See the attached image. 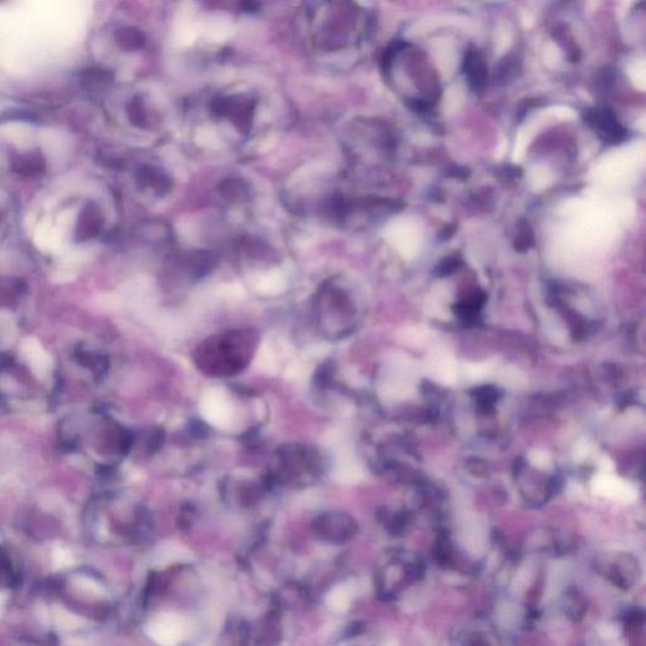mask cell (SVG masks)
Listing matches in <instances>:
<instances>
[{"label":"cell","instance_id":"2","mask_svg":"<svg viewBox=\"0 0 646 646\" xmlns=\"http://www.w3.org/2000/svg\"><path fill=\"white\" fill-rule=\"evenodd\" d=\"M644 166L645 144L635 143L614 150L598 160L590 172V179L600 187H621L635 181Z\"/></svg>","mask_w":646,"mask_h":646},{"label":"cell","instance_id":"12","mask_svg":"<svg viewBox=\"0 0 646 646\" xmlns=\"http://www.w3.org/2000/svg\"><path fill=\"white\" fill-rule=\"evenodd\" d=\"M463 70L472 86L484 85V82L486 80V66H485L484 57L479 51H468L465 62H463Z\"/></svg>","mask_w":646,"mask_h":646},{"label":"cell","instance_id":"1","mask_svg":"<svg viewBox=\"0 0 646 646\" xmlns=\"http://www.w3.org/2000/svg\"><path fill=\"white\" fill-rule=\"evenodd\" d=\"M57 212L56 228L62 241L72 247H86L98 240L105 231L103 206L95 198L76 196L66 201Z\"/></svg>","mask_w":646,"mask_h":646},{"label":"cell","instance_id":"13","mask_svg":"<svg viewBox=\"0 0 646 646\" xmlns=\"http://www.w3.org/2000/svg\"><path fill=\"white\" fill-rule=\"evenodd\" d=\"M201 32L205 33V37L209 41L222 42L230 37L233 32V27L228 17L214 15L212 18L206 22V25L201 27Z\"/></svg>","mask_w":646,"mask_h":646},{"label":"cell","instance_id":"3","mask_svg":"<svg viewBox=\"0 0 646 646\" xmlns=\"http://www.w3.org/2000/svg\"><path fill=\"white\" fill-rule=\"evenodd\" d=\"M254 328H233L206 340L198 355L206 363H239L250 356L258 345Z\"/></svg>","mask_w":646,"mask_h":646},{"label":"cell","instance_id":"6","mask_svg":"<svg viewBox=\"0 0 646 646\" xmlns=\"http://www.w3.org/2000/svg\"><path fill=\"white\" fill-rule=\"evenodd\" d=\"M185 630V622L179 615L167 614L149 622L147 634L160 645H177L183 640Z\"/></svg>","mask_w":646,"mask_h":646},{"label":"cell","instance_id":"17","mask_svg":"<svg viewBox=\"0 0 646 646\" xmlns=\"http://www.w3.org/2000/svg\"><path fill=\"white\" fill-rule=\"evenodd\" d=\"M327 605L330 609L341 611L347 605V596L342 588H335L327 595Z\"/></svg>","mask_w":646,"mask_h":646},{"label":"cell","instance_id":"5","mask_svg":"<svg viewBox=\"0 0 646 646\" xmlns=\"http://www.w3.org/2000/svg\"><path fill=\"white\" fill-rule=\"evenodd\" d=\"M598 571L622 590L633 587L639 576L638 562L628 554H612L598 564Z\"/></svg>","mask_w":646,"mask_h":646},{"label":"cell","instance_id":"19","mask_svg":"<svg viewBox=\"0 0 646 646\" xmlns=\"http://www.w3.org/2000/svg\"><path fill=\"white\" fill-rule=\"evenodd\" d=\"M53 558H55V563L57 566L66 567L71 563L70 555L67 553H65V550H62V549L56 550Z\"/></svg>","mask_w":646,"mask_h":646},{"label":"cell","instance_id":"10","mask_svg":"<svg viewBox=\"0 0 646 646\" xmlns=\"http://www.w3.org/2000/svg\"><path fill=\"white\" fill-rule=\"evenodd\" d=\"M136 181L141 187L153 191L155 195H166L171 188V181L166 173L153 166L141 167L136 172Z\"/></svg>","mask_w":646,"mask_h":646},{"label":"cell","instance_id":"7","mask_svg":"<svg viewBox=\"0 0 646 646\" xmlns=\"http://www.w3.org/2000/svg\"><path fill=\"white\" fill-rule=\"evenodd\" d=\"M202 418L219 429H228L234 422V409L225 395L211 392L205 395L200 404Z\"/></svg>","mask_w":646,"mask_h":646},{"label":"cell","instance_id":"18","mask_svg":"<svg viewBox=\"0 0 646 646\" xmlns=\"http://www.w3.org/2000/svg\"><path fill=\"white\" fill-rule=\"evenodd\" d=\"M644 622V612L640 609H630L625 615V625L628 628H638Z\"/></svg>","mask_w":646,"mask_h":646},{"label":"cell","instance_id":"16","mask_svg":"<svg viewBox=\"0 0 646 646\" xmlns=\"http://www.w3.org/2000/svg\"><path fill=\"white\" fill-rule=\"evenodd\" d=\"M434 557L441 566L448 563L451 560V543H449L448 536H441L438 538Z\"/></svg>","mask_w":646,"mask_h":646},{"label":"cell","instance_id":"20","mask_svg":"<svg viewBox=\"0 0 646 646\" xmlns=\"http://www.w3.org/2000/svg\"><path fill=\"white\" fill-rule=\"evenodd\" d=\"M6 214H8V206H6V198L1 196L0 193V228L6 221Z\"/></svg>","mask_w":646,"mask_h":646},{"label":"cell","instance_id":"14","mask_svg":"<svg viewBox=\"0 0 646 646\" xmlns=\"http://www.w3.org/2000/svg\"><path fill=\"white\" fill-rule=\"evenodd\" d=\"M564 611L573 621H579L587 611V601L579 590L569 588L564 595Z\"/></svg>","mask_w":646,"mask_h":646},{"label":"cell","instance_id":"9","mask_svg":"<svg viewBox=\"0 0 646 646\" xmlns=\"http://www.w3.org/2000/svg\"><path fill=\"white\" fill-rule=\"evenodd\" d=\"M215 265V257L206 252H190L177 261L179 271L183 274V278L188 279H198L209 276Z\"/></svg>","mask_w":646,"mask_h":646},{"label":"cell","instance_id":"8","mask_svg":"<svg viewBox=\"0 0 646 646\" xmlns=\"http://www.w3.org/2000/svg\"><path fill=\"white\" fill-rule=\"evenodd\" d=\"M27 296V285L18 278L0 277V314L15 312Z\"/></svg>","mask_w":646,"mask_h":646},{"label":"cell","instance_id":"21","mask_svg":"<svg viewBox=\"0 0 646 646\" xmlns=\"http://www.w3.org/2000/svg\"><path fill=\"white\" fill-rule=\"evenodd\" d=\"M3 605H4V596H1V595H0V611H1Z\"/></svg>","mask_w":646,"mask_h":646},{"label":"cell","instance_id":"11","mask_svg":"<svg viewBox=\"0 0 646 646\" xmlns=\"http://www.w3.org/2000/svg\"><path fill=\"white\" fill-rule=\"evenodd\" d=\"M198 32H201V27L195 20L190 11H183L176 19L174 25V39L181 46L191 44L195 38L198 37Z\"/></svg>","mask_w":646,"mask_h":646},{"label":"cell","instance_id":"4","mask_svg":"<svg viewBox=\"0 0 646 646\" xmlns=\"http://www.w3.org/2000/svg\"><path fill=\"white\" fill-rule=\"evenodd\" d=\"M389 239L404 258L411 260L417 258L420 252L423 234L417 221L409 217L393 222L389 228Z\"/></svg>","mask_w":646,"mask_h":646},{"label":"cell","instance_id":"15","mask_svg":"<svg viewBox=\"0 0 646 646\" xmlns=\"http://www.w3.org/2000/svg\"><path fill=\"white\" fill-rule=\"evenodd\" d=\"M553 174L547 166H534L529 172L530 187L536 192H541L552 185Z\"/></svg>","mask_w":646,"mask_h":646}]
</instances>
